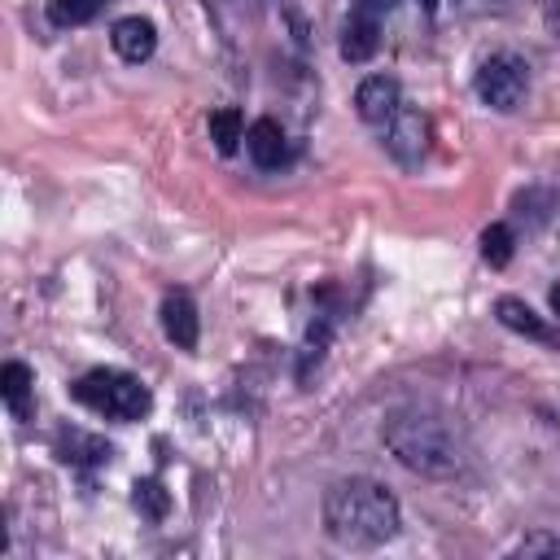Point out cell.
<instances>
[{
  "mask_svg": "<svg viewBox=\"0 0 560 560\" xmlns=\"http://www.w3.org/2000/svg\"><path fill=\"white\" fill-rule=\"evenodd\" d=\"M381 442L402 468L424 472V477H451L468 464V442L455 429V420L420 402L394 407L381 424Z\"/></svg>",
  "mask_w": 560,
  "mask_h": 560,
  "instance_id": "1",
  "label": "cell"
},
{
  "mask_svg": "<svg viewBox=\"0 0 560 560\" xmlns=\"http://www.w3.org/2000/svg\"><path fill=\"white\" fill-rule=\"evenodd\" d=\"M324 534L337 547L363 551V547H381L398 534V499L389 494V486L372 481V477H341L324 490Z\"/></svg>",
  "mask_w": 560,
  "mask_h": 560,
  "instance_id": "2",
  "label": "cell"
},
{
  "mask_svg": "<svg viewBox=\"0 0 560 560\" xmlns=\"http://www.w3.org/2000/svg\"><path fill=\"white\" fill-rule=\"evenodd\" d=\"M74 398L96 411V416H109V420H140L149 411V385L131 372H118V368H92L74 381Z\"/></svg>",
  "mask_w": 560,
  "mask_h": 560,
  "instance_id": "3",
  "label": "cell"
},
{
  "mask_svg": "<svg viewBox=\"0 0 560 560\" xmlns=\"http://www.w3.org/2000/svg\"><path fill=\"white\" fill-rule=\"evenodd\" d=\"M472 88H477V96H481L490 109H503V114H508V109H516V105L525 101V92H529V66H525L521 57H512V52H494V57L481 61Z\"/></svg>",
  "mask_w": 560,
  "mask_h": 560,
  "instance_id": "4",
  "label": "cell"
},
{
  "mask_svg": "<svg viewBox=\"0 0 560 560\" xmlns=\"http://www.w3.org/2000/svg\"><path fill=\"white\" fill-rule=\"evenodd\" d=\"M385 149H389L394 162L420 166L424 153H429V118L420 109H402L398 105V114L385 122Z\"/></svg>",
  "mask_w": 560,
  "mask_h": 560,
  "instance_id": "5",
  "label": "cell"
},
{
  "mask_svg": "<svg viewBox=\"0 0 560 560\" xmlns=\"http://www.w3.org/2000/svg\"><path fill=\"white\" fill-rule=\"evenodd\" d=\"M402 105V92H398V79L394 74H368L359 88H354V109L363 122L372 127H385Z\"/></svg>",
  "mask_w": 560,
  "mask_h": 560,
  "instance_id": "6",
  "label": "cell"
},
{
  "mask_svg": "<svg viewBox=\"0 0 560 560\" xmlns=\"http://www.w3.org/2000/svg\"><path fill=\"white\" fill-rule=\"evenodd\" d=\"M109 44H114V52L122 57V61H149L153 57V48H158V26L149 22V18H140V13H131V18H118L114 26H109Z\"/></svg>",
  "mask_w": 560,
  "mask_h": 560,
  "instance_id": "7",
  "label": "cell"
},
{
  "mask_svg": "<svg viewBox=\"0 0 560 560\" xmlns=\"http://www.w3.org/2000/svg\"><path fill=\"white\" fill-rule=\"evenodd\" d=\"M162 332L179 346V350H197V337H201V319H197V306L184 289H171L162 298Z\"/></svg>",
  "mask_w": 560,
  "mask_h": 560,
  "instance_id": "8",
  "label": "cell"
},
{
  "mask_svg": "<svg viewBox=\"0 0 560 560\" xmlns=\"http://www.w3.org/2000/svg\"><path fill=\"white\" fill-rule=\"evenodd\" d=\"M245 149H249L254 166H262V171H276V166L289 158V140H284V127H280L276 118H258V122H249V131H245Z\"/></svg>",
  "mask_w": 560,
  "mask_h": 560,
  "instance_id": "9",
  "label": "cell"
},
{
  "mask_svg": "<svg viewBox=\"0 0 560 560\" xmlns=\"http://www.w3.org/2000/svg\"><path fill=\"white\" fill-rule=\"evenodd\" d=\"M376 44H381L376 13L359 4V9L346 18V26H341V57H346V61H368V57L376 52Z\"/></svg>",
  "mask_w": 560,
  "mask_h": 560,
  "instance_id": "10",
  "label": "cell"
},
{
  "mask_svg": "<svg viewBox=\"0 0 560 560\" xmlns=\"http://www.w3.org/2000/svg\"><path fill=\"white\" fill-rule=\"evenodd\" d=\"M31 389H35L31 368L18 363V359H9V363L0 368V398H4V407H9L18 420H31Z\"/></svg>",
  "mask_w": 560,
  "mask_h": 560,
  "instance_id": "11",
  "label": "cell"
},
{
  "mask_svg": "<svg viewBox=\"0 0 560 560\" xmlns=\"http://www.w3.org/2000/svg\"><path fill=\"white\" fill-rule=\"evenodd\" d=\"M494 319H499L503 328L521 332V337L551 341V328H547V324L534 315V306H529V302H521V298H499V302H494Z\"/></svg>",
  "mask_w": 560,
  "mask_h": 560,
  "instance_id": "12",
  "label": "cell"
},
{
  "mask_svg": "<svg viewBox=\"0 0 560 560\" xmlns=\"http://www.w3.org/2000/svg\"><path fill=\"white\" fill-rule=\"evenodd\" d=\"M57 455H61L66 464H101V459H109V442L70 429V433L57 438Z\"/></svg>",
  "mask_w": 560,
  "mask_h": 560,
  "instance_id": "13",
  "label": "cell"
},
{
  "mask_svg": "<svg viewBox=\"0 0 560 560\" xmlns=\"http://www.w3.org/2000/svg\"><path fill=\"white\" fill-rule=\"evenodd\" d=\"M131 508H136L144 521H162V516L171 512V494H166V486H162L158 477H140V481L131 486Z\"/></svg>",
  "mask_w": 560,
  "mask_h": 560,
  "instance_id": "14",
  "label": "cell"
},
{
  "mask_svg": "<svg viewBox=\"0 0 560 560\" xmlns=\"http://www.w3.org/2000/svg\"><path fill=\"white\" fill-rule=\"evenodd\" d=\"M210 140H214L219 153H236V144L245 140V122H241V114L232 105H223V109L210 114Z\"/></svg>",
  "mask_w": 560,
  "mask_h": 560,
  "instance_id": "15",
  "label": "cell"
},
{
  "mask_svg": "<svg viewBox=\"0 0 560 560\" xmlns=\"http://www.w3.org/2000/svg\"><path fill=\"white\" fill-rule=\"evenodd\" d=\"M101 4H109V0H52L48 13H52L57 26H83L101 13Z\"/></svg>",
  "mask_w": 560,
  "mask_h": 560,
  "instance_id": "16",
  "label": "cell"
},
{
  "mask_svg": "<svg viewBox=\"0 0 560 560\" xmlns=\"http://www.w3.org/2000/svg\"><path fill=\"white\" fill-rule=\"evenodd\" d=\"M481 258L490 267H508V258H512V228L508 223H490L481 232Z\"/></svg>",
  "mask_w": 560,
  "mask_h": 560,
  "instance_id": "17",
  "label": "cell"
},
{
  "mask_svg": "<svg viewBox=\"0 0 560 560\" xmlns=\"http://www.w3.org/2000/svg\"><path fill=\"white\" fill-rule=\"evenodd\" d=\"M512 556H560V538H551V534H529V538H521V542L512 547Z\"/></svg>",
  "mask_w": 560,
  "mask_h": 560,
  "instance_id": "18",
  "label": "cell"
},
{
  "mask_svg": "<svg viewBox=\"0 0 560 560\" xmlns=\"http://www.w3.org/2000/svg\"><path fill=\"white\" fill-rule=\"evenodd\" d=\"M547 302H551V311L560 315V284H551V293H547Z\"/></svg>",
  "mask_w": 560,
  "mask_h": 560,
  "instance_id": "19",
  "label": "cell"
}]
</instances>
